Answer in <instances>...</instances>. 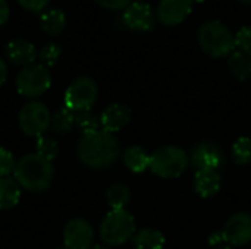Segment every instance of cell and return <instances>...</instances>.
Wrapping results in <instances>:
<instances>
[{
    "mask_svg": "<svg viewBox=\"0 0 251 249\" xmlns=\"http://www.w3.org/2000/svg\"><path fill=\"white\" fill-rule=\"evenodd\" d=\"M16 166V161L13 158V154L0 147V178H6L10 176V173H13Z\"/></svg>",
    "mask_w": 251,
    "mask_h": 249,
    "instance_id": "obj_29",
    "label": "cell"
},
{
    "mask_svg": "<svg viewBox=\"0 0 251 249\" xmlns=\"http://www.w3.org/2000/svg\"><path fill=\"white\" fill-rule=\"evenodd\" d=\"M57 142L50 138V136H46V135H41L37 138V153L40 157L46 158L47 161H53L57 156Z\"/></svg>",
    "mask_w": 251,
    "mask_h": 249,
    "instance_id": "obj_25",
    "label": "cell"
},
{
    "mask_svg": "<svg viewBox=\"0 0 251 249\" xmlns=\"http://www.w3.org/2000/svg\"><path fill=\"white\" fill-rule=\"evenodd\" d=\"M4 53L6 57L18 66H28L35 63V59L38 57V51L35 48V45L24 38H15L10 40L6 47H4Z\"/></svg>",
    "mask_w": 251,
    "mask_h": 249,
    "instance_id": "obj_14",
    "label": "cell"
},
{
    "mask_svg": "<svg viewBox=\"0 0 251 249\" xmlns=\"http://www.w3.org/2000/svg\"><path fill=\"white\" fill-rule=\"evenodd\" d=\"M97 84L88 76H79L74 79L65 91V107L75 113L90 112L97 101Z\"/></svg>",
    "mask_w": 251,
    "mask_h": 249,
    "instance_id": "obj_7",
    "label": "cell"
},
{
    "mask_svg": "<svg viewBox=\"0 0 251 249\" xmlns=\"http://www.w3.org/2000/svg\"><path fill=\"white\" fill-rule=\"evenodd\" d=\"M75 125V112L63 107L59 112H56L51 116V128L53 131L59 132V134H65L69 132L72 129V126Z\"/></svg>",
    "mask_w": 251,
    "mask_h": 249,
    "instance_id": "obj_23",
    "label": "cell"
},
{
    "mask_svg": "<svg viewBox=\"0 0 251 249\" xmlns=\"http://www.w3.org/2000/svg\"><path fill=\"white\" fill-rule=\"evenodd\" d=\"M232 158L238 166L251 164V138L241 136L232 145Z\"/></svg>",
    "mask_w": 251,
    "mask_h": 249,
    "instance_id": "obj_24",
    "label": "cell"
},
{
    "mask_svg": "<svg viewBox=\"0 0 251 249\" xmlns=\"http://www.w3.org/2000/svg\"><path fill=\"white\" fill-rule=\"evenodd\" d=\"M193 12V0H160L157 6V19L168 26L184 22Z\"/></svg>",
    "mask_w": 251,
    "mask_h": 249,
    "instance_id": "obj_13",
    "label": "cell"
},
{
    "mask_svg": "<svg viewBox=\"0 0 251 249\" xmlns=\"http://www.w3.org/2000/svg\"><path fill=\"white\" fill-rule=\"evenodd\" d=\"M106 200L112 210H125L131 200V191L124 183H113L106 192Z\"/></svg>",
    "mask_w": 251,
    "mask_h": 249,
    "instance_id": "obj_22",
    "label": "cell"
},
{
    "mask_svg": "<svg viewBox=\"0 0 251 249\" xmlns=\"http://www.w3.org/2000/svg\"><path fill=\"white\" fill-rule=\"evenodd\" d=\"M6 79H7V65L0 57V87L6 82Z\"/></svg>",
    "mask_w": 251,
    "mask_h": 249,
    "instance_id": "obj_33",
    "label": "cell"
},
{
    "mask_svg": "<svg viewBox=\"0 0 251 249\" xmlns=\"http://www.w3.org/2000/svg\"><path fill=\"white\" fill-rule=\"evenodd\" d=\"M122 22L126 28L137 32H149L154 28L156 15L149 3L132 1L122 13Z\"/></svg>",
    "mask_w": 251,
    "mask_h": 249,
    "instance_id": "obj_10",
    "label": "cell"
},
{
    "mask_svg": "<svg viewBox=\"0 0 251 249\" xmlns=\"http://www.w3.org/2000/svg\"><path fill=\"white\" fill-rule=\"evenodd\" d=\"M41 29L49 35H59L65 25H66V16L60 9H49L43 12L40 18Z\"/></svg>",
    "mask_w": 251,
    "mask_h": 249,
    "instance_id": "obj_20",
    "label": "cell"
},
{
    "mask_svg": "<svg viewBox=\"0 0 251 249\" xmlns=\"http://www.w3.org/2000/svg\"><path fill=\"white\" fill-rule=\"evenodd\" d=\"M18 3L25 9V10H29V12H41L44 10L50 0H18Z\"/></svg>",
    "mask_w": 251,
    "mask_h": 249,
    "instance_id": "obj_30",
    "label": "cell"
},
{
    "mask_svg": "<svg viewBox=\"0 0 251 249\" xmlns=\"http://www.w3.org/2000/svg\"><path fill=\"white\" fill-rule=\"evenodd\" d=\"M18 125L26 136L38 138L51 125L50 110L41 101H29L19 110Z\"/></svg>",
    "mask_w": 251,
    "mask_h": 249,
    "instance_id": "obj_8",
    "label": "cell"
},
{
    "mask_svg": "<svg viewBox=\"0 0 251 249\" xmlns=\"http://www.w3.org/2000/svg\"><path fill=\"white\" fill-rule=\"evenodd\" d=\"M76 154L84 166L96 170L106 169L118 160L119 142L113 134L99 129L82 135L76 147Z\"/></svg>",
    "mask_w": 251,
    "mask_h": 249,
    "instance_id": "obj_1",
    "label": "cell"
},
{
    "mask_svg": "<svg viewBox=\"0 0 251 249\" xmlns=\"http://www.w3.org/2000/svg\"><path fill=\"white\" fill-rule=\"evenodd\" d=\"M75 125H78V128L82 131V134L87 135V134H93V132L99 131L100 119H97L90 112H81V113H75Z\"/></svg>",
    "mask_w": 251,
    "mask_h": 249,
    "instance_id": "obj_26",
    "label": "cell"
},
{
    "mask_svg": "<svg viewBox=\"0 0 251 249\" xmlns=\"http://www.w3.org/2000/svg\"><path fill=\"white\" fill-rule=\"evenodd\" d=\"M197 40L201 50L212 57H228L237 48L232 31L216 19L207 21L199 28Z\"/></svg>",
    "mask_w": 251,
    "mask_h": 249,
    "instance_id": "obj_3",
    "label": "cell"
},
{
    "mask_svg": "<svg viewBox=\"0 0 251 249\" xmlns=\"http://www.w3.org/2000/svg\"><path fill=\"white\" fill-rule=\"evenodd\" d=\"M124 164L128 170L132 173H143L146 169H149L150 164V156L143 147L132 145L125 150L124 153Z\"/></svg>",
    "mask_w": 251,
    "mask_h": 249,
    "instance_id": "obj_18",
    "label": "cell"
},
{
    "mask_svg": "<svg viewBox=\"0 0 251 249\" xmlns=\"http://www.w3.org/2000/svg\"><path fill=\"white\" fill-rule=\"evenodd\" d=\"M190 164L188 154L175 145H165L150 154L149 169L162 179H176Z\"/></svg>",
    "mask_w": 251,
    "mask_h": 249,
    "instance_id": "obj_4",
    "label": "cell"
},
{
    "mask_svg": "<svg viewBox=\"0 0 251 249\" xmlns=\"http://www.w3.org/2000/svg\"><path fill=\"white\" fill-rule=\"evenodd\" d=\"M194 1H196V3H201V1H204V0H193V3H194Z\"/></svg>",
    "mask_w": 251,
    "mask_h": 249,
    "instance_id": "obj_37",
    "label": "cell"
},
{
    "mask_svg": "<svg viewBox=\"0 0 251 249\" xmlns=\"http://www.w3.org/2000/svg\"><path fill=\"white\" fill-rule=\"evenodd\" d=\"M222 179L218 170H197L194 176V189L201 198H210L221 189Z\"/></svg>",
    "mask_w": 251,
    "mask_h": 249,
    "instance_id": "obj_16",
    "label": "cell"
},
{
    "mask_svg": "<svg viewBox=\"0 0 251 249\" xmlns=\"http://www.w3.org/2000/svg\"><path fill=\"white\" fill-rule=\"evenodd\" d=\"M94 230L84 219H72L63 227V244L68 249H88L93 247Z\"/></svg>",
    "mask_w": 251,
    "mask_h": 249,
    "instance_id": "obj_11",
    "label": "cell"
},
{
    "mask_svg": "<svg viewBox=\"0 0 251 249\" xmlns=\"http://www.w3.org/2000/svg\"><path fill=\"white\" fill-rule=\"evenodd\" d=\"M134 247L135 249H163L165 236L156 229L146 227L134 235Z\"/></svg>",
    "mask_w": 251,
    "mask_h": 249,
    "instance_id": "obj_19",
    "label": "cell"
},
{
    "mask_svg": "<svg viewBox=\"0 0 251 249\" xmlns=\"http://www.w3.org/2000/svg\"><path fill=\"white\" fill-rule=\"evenodd\" d=\"M131 120V109L121 103L107 106L100 116V126L103 131L115 134L125 128Z\"/></svg>",
    "mask_w": 251,
    "mask_h": 249,
    "instance_id": "obj_15",
    "label": "cell"
},
{
    "mask_svg": "<svg viewBox=\"0 0 251 249\" xmlns=\"http://www.w3.org/2000/svg\"><path fill=\"white\" fill-rule=\"evenodd\" d=\"M218 249H234V248H231V247H228V245H226V247H221V248H218Z\"/></svg>",
    "mask_w": 251,
    "mask_h": 249,
    "instance_id": "obj_36",
    "label": "cell"
},
{
    "mask_svg": "<svg viewBox=\"0 0 251 249\" xmlns=\"http://www.w3.org/2000/svg\"><path fill=\"white\" fill-rule=\"evenodd\" d=\"M241 3H244V4H250L251 6V0H240Z\"/></svg>",
    "mask_w": 251,
    "mask_h": 249,
    "instance_id": "obj_35",
    "label": "cell"
},
{
    "mask_svg": "<svg viewBox=\"0 0 251 249\" xmlns=\"http://www.w3.org/2000/svg\"><path fill=\"white\" fill-rule=\"evenodd\" d=\"M60 47L54 43H49L46 45H43L38 51V59H40V63L44 65L46 68H50V66H54V63L59 60L60 57Z\"/></svg>",
    "mask_w": 251,
    "mask_h": 249,
    "instance_id": "obj_27",
    "label": "cell"
},
{
    "mask_svg": "<svg viewBox=\"0 0 251 249\" xmlns=\"http://www.w3.org/2000/svg\"><path fill=\"white\" fill-rule=\"evenodd\" d=\"M224 160V151L212 142H200L194 147L190 157V161L196 170H219Z\"/></svg>",
    "mask_w": 251,
    "mask_h": 249,
    "instance_id": "obj_12",
    "label": "cell"
},
{
    "mask_svg": "<svg viewBox=\"0 0 251 249\" xmlns=\"http://www.w3.org/2000/svg\"><path fill=\"white\" fill-rule=\"evenodd\" d=\"M54 169L51 161L40 157L38 154H26L16 161L13 179L18 185L28 192L47 191L53 182Z\"/></svg>",
    "mask_w": 251,
    "mask_h": 249,
    "instance_id": "obj_2",
    "label": "cell"
},
{
    "mask_svg": "<svg viewBox=\"0 0 251 249\" xmlns=\"http://www.w3.org/2000/svg\"><path fill=\"white\" fill-rule=\"evenodd\" d=\"M88 249H107V248H104V247H101V245H93L91 248H88Z\"/></svg>",
    "mask_w": 251,
    "mask_h": 249,
    "instance_id": "obj_34",
    "label": "cell"
},
{
    "mask_svg": "<svg viewBox=\"0 0 251 249\" xmlns=\"http://www.w3.org/2000/svg\"><path fill=\"white\" fill-rule=\"evenodd\" d=\"M101 7L110 9V10H124L126 9L134 0H96Z\"/></svg>",
    "mask_w": 251,
    "mask_h": 249,
    "instance_id": "obj_31",
    "label": "cell"
},
{
    "mask_svg": "<svg viewBox=\"0 0 251 249\" xmlns=\"http://www.w3.org/2000/svg\"><path fill=\"white\" fill-rule=\"evenodd\" d=\"M57 249H68V248H57Z\"/></svg>",
    "mask_w": 251,
    "mask_h": 249,
    "instance_id": "obj_38",
    "label": "cell"
},
{
    "mask_svg": "<svg viewBox=\"0 0 251 249\" xmlns=\"http://www.w3.org/2000/svg\"><path fill=\"white\" fill-rule=\"evenodd\" d=\"M21 198V186L18 182L10 178H0V210H10L13 208Z\"/></svg>",
    "mask_w": 251,
    "mask_h": 249,
    "instance_id": "obj_17",
    "label": "cell"
},
{
    "mask_svg": "<svg viewBox=\"0 0 251 249\" xmlns=\"http://www.w3.org/2000/svg\"><path fill=\"white\" fill-rule=\"evenodd\" d=\"M10 16V7L6 0H0V26L7 22Z\"/></svg>",
    "mask_w": 251,
    "mask_h": 249,
    "instance_id": "obj_32",
    "label": "cell"
},
{
    "mask_svg": "<svg viewBox=\"0 0 251 249\" xmlns=\"http://www.w3.org/2000/svg\"><path fill=\"white\" fill-rule=\"evenodd\" d=\"M216 242L224 241L231 247H244L251 242V214L237 213L225 223L222 232L215 235Z\"/></svg>",
    "mask_w": 251,
    "mask_h": 249,
    "instance_id": "obj_9",
    "label": "cell"
},
{
    "mask_svg": "<svg viewBox=\"0 0 251 249\" xmlns=\"http://www.w3.org/2000/svg\"><path fill=\"white\" fill-rule=\"evenodd\" d=\"M16 90L21 95L26 98H37L43 95L51 85V75L49 68L41 63H32L24 66L15 81Z\"/></svg>",
    "mask_w": 251,
    "mask_h": 249,
    "instance_id": "obj_6",
    "label": "cell"
},
{
    "mask_svg": "<svg viewBox=\"0 0 251 249\" xmlns=\"http://www.w3.org/2000/svg\"><path fill=\"white\" fill-rule=\"evenodd\" d=\"M228 66L238 81H247L251 76V57L240 50H235L228 56Z\"/></svg>",
    "mask_w": 251,
    "mask_h": 249,
    "instance_id": "obj_21",
    "label": "cell"
},
{
    "mask_svg": "<svg viewBox=\"0 0 251 249\" xmlns=\"http://www.w3.org/2000/svg\"><path fill=\"white\" fill-rule=\"evenodd\" d=\"M235 43L240 51L246 53L251 57V25H244L235 34Z\"/></svg>",
    "mask_w": 251,
    "mask_h": 249,
    "instance_id": "obj_28",
    "label": "cell"
},
{
    "mask_svg": "<svg viewBox=\"0 0 251 249\" xmlns=\"http://www.w3.org/2000/svg\"><path fill=\"white\" fill-rule=\"evenodd\" d=\"M99 233L107 245H124L135 235V220L126 210H110L101 220Z\"/></svg>",
    "mask_w": 251,
    "mask_h": 249,
    "instance_id": "obj_5",
    "label": "cell"
}]
</instances>
